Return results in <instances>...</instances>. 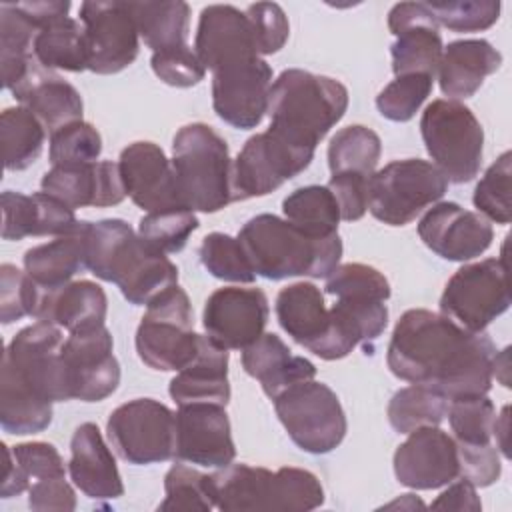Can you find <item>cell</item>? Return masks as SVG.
Masks as SVG:
<instances>
[{"label": "cell", "instance_id": "obj_25", "mask_svg": "<svg viewBox=\"0 0 512 512\" xmlns=\"http://www.w3.org/2000/svg\"><path fill=\"white\" fill-rule=\"evenodd\" d=\"M194 52L210 72L238 60L260 56L246 12L230 4H210L202 8Z\"/></svg>", "mask_w": 512, "mask_h": 512}, {"label": "cell", "instance_id": "obj_2", "mask_svg": "<svg viewBox=\"0 0 512 512\" xmlns=\"http://www.w3.org/2000/svg\"><path fill=\"white\" fill-rule=\"evenodd\" d=\"M86 270L116 284L132 306H148L178 284L176 264L120 218L86 222Z\"/></svg>", "mask_w": 512, "mask_h": 512}, {"label": "cell", "instance_id": "obj_43", "mask_svg": "<svg viewBox=\"0 0 512 512\" xmlns=\"http://www.w3.org/2000/svg\"><path fill=\"white\" fill-rule=\"evenodd\" d=\"M198 256L202 266L218 280L236 284H252L256 280L242 242L230 234L212 232L204 236Z\"/></svg>", "mask_w": 512, "mask_h": 512}, {"label": "cell", "instance_id": "obj_44", "mask_svg": "<svg viewBox=\"0 0 512 512\" xmlns=\"http://www.w3.org/2000/svg\"><path fill=\"white\" fill-rule=\"evenodd\" d=\"M446 416L456 442L492 444L496 408L486 394H468L448 400Z\"/></svg>", "mask_w": 512, "mask_h": 512}, {"label": "cell", "instance_id": "obj_8", "mask_svg": "<svg viewBox=\"0 0 512 512\" xmlns=\"http://www.w3.org/2000/svg\"><path fill=\"white\" fill-rule=\"evenodd\" d=\"M138 358L152 370L178 372L188 366L200 344L188 294L176 284L146 306L136 328Z\"/></svg>", "mask_w": 512, "mask_h": 512}, {"label": "cell", "instance_id": "obj_6", "mask_svg": "<svg viewBox=\"0 0 512 512\" xmlns=\"http://www.w3.org/2000/svg\"><path fill=\"white\" fill-rule=\"evenodd\" d=\"M172 168L182 208L214 214L232 202L228 144L212 126L192 122L174 134Z\"/></svg>", "mask_w": 512, "mask_h": 512}, {"label": "cell", "instance_id": "obj_10", "mask_svg": "<svg viewBox=\"0 0 512 512\" xmlns=\"http://www.w3.org/2000/svg\"><path fill=\"white\" fill-rule=\"evenodd\" d=\"M274 410L290 440L308 454L332 452L348 430L336 392L314 378L280 392L274 398Z\"/></svg>", "mask_w": 512, "mask_h": 512}, {"label": "cell", "instance_id": "obj_52", "mask_svg": "<svg viewBox=\"0 0 512 512\" xmlns=\"http://www.w3.org/2000/svg\"><path fill=\"white\" fill-rule=\"evenodd\" d=\"M150 66H152V72L164 84L174 88L196 86L206 76V68L202 66L200 58L188 44L152 52Z\"/></svg>", "mask_w": 512, "mask_h": 512}, {"label": "cell", "instance_id": "obj_38", "mask_svg": "<svg viewBox=\"0 0 512 512\" xmlns=\"http://www.w3.org/2000/svg\"><path fill=\"white\" fill-rule=\"evenodd\" d=\"M0 138L6 170L18 172L32 166L44 148L46 128L26 106L6 108L0 114Z\"/></svg>", "mask_w": 512, "mask_h": 512}, {"label": "cell", "instance_id": "obj_5", "mask_svg": "<svg viewBox=\"0 0 512 512\" xmlns=\"http://www.w3.org/2000/svg\"><path fill=\"white\" fill-rule=\"evenodd\" d=\"M216 508L222 512H306L324 504V488L316 474L304 468L228 464L212 474Z\"/></svg>", "mask_w": 512, "mask_h": 512}, {"label": "cell", "instance_id": "obj_11", "mask_svg": "<svg viewBox=\"0 0 512 512\" xmlns=\"http://www.w3.org/2000/svg\"><path fill=\"white\" fill-rule=\"evenodd\" d=\"M510 308L506 258H486L458 268L440 296V314L470 332H484Z\"/></svg>", "mask_w": 512, "mask_h": 512}, {"label": "cell", "instance_id": "obj_13", "mask_svg": "<svg viewBox=\"0 0 512 512\" xmlns=\"http://www.w3.org/2000/svg\"><path fill=\"white\" fill-rule=\"evenodd\" d=\"M106 434L116 454L136 466L174 460L176 414L154 398L120 404L106 422Z\"/></svg>", "mask_w": 512, "mask_h": 512}, {"label": "cell", "instance_id": "obj_39", "mask_svg": "<svg viewBox=\"0 0 512 512\" xmlns=\"http://www.w3.org/2000/svg\"><path fill=\"white\" fill-rule=\"evenodd\" d=\"M284 218L310 236H330L338 232L340 208L328 186H302L282 200Z\"/></svg>", "mask_w": 512, "mask_h": 512}, {"label": "cell", "instance_id": "obj_62", "mask_svg": "<svg viewBox=\"0 0 512 512\" xmlns=\"http://www.w3.org/2000/svg\"><path fill=\"white\" fill-rule=\"evenodd\" d=\"M492 374L504 388H510V346L496 352L494 364H492Z\"/></svg>", "mask_w": 512, "mask_h": 512}, {"label": "cell", "instance_id": "obj_56", "mask_svg": "<svg viewBox=\"0 0 512 512\" xmlns=\"http://www.w3.org/2000/svg\"><path fill=\"white\" fill-rule=\"evenodd\" d=\"M368 178L356 172L332 174L326 184L334 194L336 204L340 208V218L346 222L360 220L368 210Z\"/></svg>", "mask_w": 512, "mask_h": 512}, {"label": "cell", "instance_id": "obj_20", "mask_svg": "<svg viewBox=\"0 0 512 512\" xmlns=\"http://www.w3.org/2000/svg\"><path fill=\"white\" fill-rule=\"evenodd\" d=\"M236 458L226 406L184 404L176 412L174 460L206 468H224Z\"/></svg>", "mask_w": 512, "mask_h": 512}, {"label": "cell", "instance_id": "obj_12", "mask_svg": "<svg viewBox=\"0 0 512 512\" xmlns=\"http://www.w3.org/2000/svg\"><path fill=\"white\" fill-rule=\"evenodd\" d=\"M274 310L280 328L322 360L346 358L358 346L326 308L324 294L312 282H294L282 288Z\"/></svg>", "mask_w": 512, "mask_h": 512}, {"label": "cell", "instance_id": "obj_50", "mask_svg": "<svg viewBox=\"0 0 512 512\" xmlns=\"http://www.w3.org/2000/svg\"><path fill=\"white\" fill-rule=\"evenodd\" d=\"M438 26L452 32H482L500 18L498 0H446L426 2Z\"/></svg>", "mask_w": 512, "mask_h": 512}, {"label": "cell", "instance_id": "obj_1", "mask_svg": "<svg viewBox=\"0 0 512 512\" xmlns=\"http://www.w3.org/2000/svg\"><path fill=\"white\" fill-rule=\"evenodd\" d=\"M494 356L496 346L486 332H470L444 314L412 308L392 330L386 364L396 378L452 400L490 392Z\"/></svg>", "mask_w": 512, "mask_h": 512}, {"label": "cell", "instance_id": "obj_61", "mask_svg": "<svg viewBox=\"0 0 512 512\" xmlns=\"http://www.w3.org/2000/svg\"><path fill=\"white\" fill-rule=\"evenodd\" d=\"M510 406H504L502 412L496 416L494 420V432L492 438H496V450L504 456L510 458V450H508V430H510Z\"/></svg>", "mask_w": 512, "mask_h": 512}, {"label": "cell", "instance_id": "obj_21", "mask_svg": "<svg viewBox=\"0 0 512 512\" xmlns=\"http://www.w3.org/2000/svg\"><path fill=\"white\" fill-rule=\"evenodd\" d=\"M394 476L414 490H436L460 476L454 436L438 426L412 430L394 452Z\"/></svg>", "mask_w": 512, "mask_h": 512}, {"label": "cell", "instance_id": "obj_30", "mask_svg": "<svg viewBox=\"0 0 512 512\" xmlns=\"http://www.w3.org/2000/svg\"><path fill=\"white\" fill-rule=\"evenodd\" d=\"M106 312L108 298L100 284L92 280H72L58 288H40L32 318L56 324L70 334L104 326Z\"/></svg>", "mask_w": 512, "mask_h": 512}, {"label": "cell", "instance_id": "obj_54", "mask_svg": "<svg viewBox=\"0 0 512 512\" xmlns=\"http://www.w3.org/2000/svg\"><path fill=\"white\" fill-rule=\"evenodd\" d=\"M458 448V462H460V476L472 482L476 488L492 486L502 472L500 452L492 444H460Z\"/></svg>", "mask_w": 512, "mask_h": 512}, {"label": "cell", "instance_id": "obj_17", "mask_svg": "<svg viewBox=\"0 0 512 512\" xmlns=\"http://www.w3.org/2000/svg\"><path fill=\"white\" fill-rule=\"evenodd\" d=\"M272 68L260 56L226 64L212 72V106L220 120L238 128H256L268 110Z\"/></svg>", "mask_w": 512, "mask_h": 512}, {"label": "cell", "instance_id": "obj_45", "mask_svg": "<svg viewBox=\"0 0 512 512\" xmlns=\"http://www.w3.org/2000/svg\"><path fill=\"white\" fill-rule=\"evenodd\" d=\"M200 226L196 214L186 208L146 212L138 222V234L162 254L180 252Z\"/></svg>", "mask_w": 512, "mask_h": 512}, {"label": "cell", "instance_id": "obj_58", "mask_svg": "<svg viewBox=\"0 0 512 512\" xmlns=\"http://www.w3.org/2000/svg\"><path fill=\"white\" fill-rule=\"evenodd\" d=\"M448 488L444 492H440L436 496V500L430 504V508L434 510H466V512H480L482 510V502L478 498V488L468 482L466 478L458 476L456 480H452L450 484H446Z\"/></svg>", "mask_w": 512, "mask_h": 512}, {"label": "cell", "instance_id": "obj_37", "mask_svg": "<svg viewBox=\"0 0 512 512\" xmlns=\"http://www.w3.org/2000/svg\"><path fill=\"white\" fill-rule=\"evenodd\" d=\"M34 56L50 70H88L84 26L70 16L46 24L34 38Z\"/></svg>", "mask_w": 512, "mask_h": 512}, {"label": "cell", "instance_id": "obj_34", "mask_svg": "<svg viewBox=\"0 0 512 512\" xmlns=\"http://www.w3.org/2000/svg\"><path fill=\"white\" fill-rule=\"evenodd\" d=\"M86 268V222L24 254V270L40 288H58Z\"/></svg>", "mask_w": 512, "mask_h": 512}, {"label": "cell", "instance_id": "obj_3", "mask_svg": "<svg viewBox=\"0 0 512 512\" xmlns=\"http://www.w3.org/2000/svg\"><path fill=\"white\" fill-rule=\"evenodd\" d=\"M256 276L284 280L294 276L326 278L342 258L336 234L310 236L276 214H258L238 232Z\"/></svg>", "mask_w": 512, "mask_h": 512}, {"label": "cell", "instance_id": "obj_4", "mask_svg": "<svg viewBox=\"0 0 512 512\" xmlns=\"http://www.w3.org/2000/svg\"><path fill=\"white\" fill-rule=\"evenodd\" d=\"M348 108V90L342 82L300 68L284 70L270 88L268 130L282 140L316 150Z\"/></svg>", "mask_w": 512, "mask_h": 512}, {"label": "cell", "instance_id": "obj_18", "mask_svg": "<svg viewBox=\"0 0 512 512\" xmlns=\"http://www.w3.org/2000/svg\"><path fill=\"white\" fill-rule=\"evenodd\" d=\"M70 398L100 402L120 384V364L114 356L112 334L106 326L70 332L62 346Z\"/></svg>", "mask_w": 512, "mask_h": 512}, {"label": "cell", "instance_id": "obj_23", "mask_svg": "<svg viewBox=\"0 0 512 512\" xmlns=\"http://www.w3.org/2000/svg\"><path fill=\"white\" fill-rule=\"evenodd\" d=\"M388 28L396 36L390 46L392 72L436 76L444 52L440 26L426 2H400L388 12Z\"/></svg>", "mask_w": 512, "mask_h": 512}, {"label": "cell", "instance_id": "obj_48", "mask_svg": "<svg viewBox=\"0 0 512 512\" xmlns=\"http://www.w3.org/2000/svg\"><path fill=\"white\" fill-rule=\"evenodd\" d=\"M324 290L334 298H374L384 302L390 298L386 276L374 266L360 262L338 264L326 276Z\"/></svg>", "mask_w": 512, "mask_h": 512}, {"label": "cell", "instance_id": "obj_40", "mask_svg": "<svg viewBox=\"0 0 512 512\" xmlns=\"http://www.w3.org/2000/svg\"><path fill=\"white\" fill-rule=\"evenodd\" d=\"M382 154L380 136L362 124L340 128L328 144V168L332 174L356 172L372 176Z\"/></svg>", "mask_w": 512, "mask_h": 512}, {"label": "cell", "instance_id": "obj_15", "mask_svg": "<svg viewBox=\"0 0 512 512\" xmlns=\"http://www.w3.org/2000/svg\"><path fill=\"white\" fill-rule=\"evenodd\" d=\"M314 158L312 150L298 148L270 130L250 136L232 160V202L266 196L286 180L304 172Z\"/></svg>", "mask_w": 512, "mask_h": 512}, {"label": "cell", "instance_id": "obj_26", "mask_svg": "<svg viewBox=\"0 0 512 512\" xmlns=\"http://www.w3.org/2000/svg\"><path fill=\"white\" fill-rule=\"evenodd\" d=\"M40 188L74 210L116 206L128 196L120 168L112 160L52 166L42 176Z\"/></svg>", "mask_w": 512, "mask_h": 512}, {"label": "cell", "instance_id": "obj_22", "mask_svg": "<svg viewBox=\"0 0 512 512\" xmlns=\"http://www.w3.org/2000/svg\"><path fill=\"white\" fill-rule=\"evenodd\" d=\"M418 236L440 258L468 262L490 248L494 230L478 212L464 210L456 202H436L420 218Z\"/></svg>", "mask_w": 512, "mask_h": 512}, {"label": "cell", "instance_id": "obj_28", "mask_svg": "<svg viewBox=\"0 0 512 512\" xmlns=\"http://www.w3.org/2000/svg\"><path fill=\"white\" fill-rule=\"evenodd\" d=\"M68 472L74 486L92 500H116L124 494L116 458L94 422H84L74 430Z\"/></svg>", "mask_w": 512, "mask_h": 512}, {"label": "cell", "instance_id": "obj_24", "mask_svg": "<svg viewBox=\"0 0 512 512\" xmlns=\"http://www.w3.org/2000/svg\"><path fill=\"white\" fill-rule=\"evenodd\" d=\"M126 194L144 212L182 208L172 160L164 150L148 140L128 144L118 158Z\"/></svg>", "mask_w": 512, "mask_h": 512}, {"label": "cell", "instance_id": "obj_35", "mask_svg": "<svg viewBox=\"0 0 512 512\" xmlns=\"http://www.w3.org/2000/svg\"><path fill=\"white\" fill-rule=\"evenodd\" d=\"M134 16L144 44L152 50H168L188 44L190 6L182 0L166 2H126Z\"/></svg>", "mask_w": 512, "mask_h": 512}, {"label": "cell", "instance_id": "obj_53", "mask_svg": "<svg viewBox=\"0 0 512 512\" xmlns=\"http://www.w3.org/2000/svg\"><path fill=\"white\" fill-rule=\"evenodd\" d=\"M244 12L252 24L260 56H268L284 48L290 36V24L280 4L256 2L250 4Z\"/></svg>", "mask_w": 512, "mask_h": 512}, {"label": "cell", "instance_id": "obj_59", "mask_svg": "<svg viewBox=\"0 0 512 512\" xmlns=\"http://www.w3.org/2000/svg\"><path fill=\"white\" fill-rule=\"evenodd\" d=\"M16 6L42 30L46 24L66 18L70 12L68 0H40V2H16Z\"/></svg>", "mask_w": 512, "mask_h": 512}, {"label": "cell", "instance_id": "obj_42", "mask_svg": "<svg viewBox=\"0 0 512 512\" xmlns=\"http://www.w3.org/2000/svg\"><path fill=\"white\" fill-rule=\"evenodd\" d=\"M164 500L158 504L162 512H176V510H196V512H210L216 508L212 474H204L192 466L182 462L174 464L164 476Z\"/></svg>", "mask_w": 512, "mask_h": 512}, {"label": "cell", "instance_id": "obj_55", "mask_svg": "<svg viewBox=\"0 0 512 512\" xmlns=\"http://www.w3.org/2000/svg\"><path fill=\"white\" fill-rule=\"evenodd\" d=\"M12 454L26 472L30 484L44 478L66 476V466L60 452L48 442H22L12 448Z\"/></svg>", "mask_w": 512, "mask_h": 512}, {"label": "cell", "instance_id": "obj_33", "mask_svg": "<svg viewBox=\"0 0 512 512\" xmlns=\"http://www.w3.org/2000/svg\"><path fill=\"white\" fill-rule=\"evenodd\" d=\"M502 64V54L482 38L454 40L440 58L438 82L448 100H464L474 96L484 78L494 74Z\"/></svg>", "mask_w": 512, "mask_h": 512}, {"label": "cell", "instance_id": "obj_29", "mask_svg": "<svg viewBox=\"0 0 512 512\" xmlns=\"http://www.w3.org/2000/svg\"><path fill=\"white\" fill-rule=\"evenodd\" d=\"M80 220L74 208L52 194H22L14 190L2 192V238L22 240L26 236H64L70 234Z\"/></svg>", "mask_w": 512, "mask_h": 512}, {"label": "cell", "instance_id": "obj_19", "mask_svg": "<svg viewBox=\"0 0 512 512\" xmlns=\"http://www.w3.org/2000/svg\"><path fill=\"white\" fill-rule=\"evenodd\" d=\"M268 316V298L260 288L226 286L206 298L202 326L226 350H244L264 334Z\"/></svg>", "mask_w": 512, "mask_h": 512}, {"label": "cell", "instance_id": "obj_47", "mask_svg": "<svg viewBox=\"0 0 512 512\" xmlns=\"http://www.w3.org/2000/svg\"><path fill=\"white\" fill-rule=\"evenodd\" d=\"M434 78L426 74L396 76L376 96L378 112L392 122H408L416 116L424 100L432 92Z\"/></svg>", "mask_w": 512, "mask_h": 512}, {"label": "cell", "instance_id": "obj_16", "mask_svg": "<svg viewBox=\"0 0 512 512\" xmlns=\"http://www.w3.org/2000/svg\"><path fill=\"white\" fill-rule=\"evenodd\" d=\"M88 70L94 74H118L128 68L140 50V34L126 2L88 0L80 4Z\"/></svg>", "mask_w": 512, "mask_h": 512}, {"label": "cell", "instance_id": "obj_14", "mask_svg": "<svg viewBox=\"0 0 512 512\" xmlns=\"http://www.w3.org/2000/svg\"><path fill=\"white\" fill-rule=\"evenodd\" d=\"M62 346L64 336L60 326L34 322L10 340L2 356V366L52 404L72 400Z\"/></svg>", "mask_w": 512, "mask_h": 512}, {"label": "cell", "instance_id": "obj_51", "mask_svg": "<svg viewBox=\"0 0 512 512\" xmlns=\"http://www.w3.org/2000/svg\"><path fill=\"white\" fill-rule=\"evenodd\" d=\"M40 288L26 270L14 264L0 266V320L12 324L24 316H34Z\"/></svg>", "mask_w": 512, "mask_h": 512}, {"label": "cell", "instance_id": "obj_36", "mask_svg": "<svg viewBox=\"0 0 512 512\" xmlns=\"http://www.w3.org/2000/svg\"><path fill=\"white\" fill-rule=\"evenodd\" d=\"M52 422V402L40 398L2 366L0 426L8 434L26 436L42 432Z\"/></svg>", "mask_w": 512, "mask_h": 512}, {"label": "cell", "instance_id": "obj_46", "mask_svg": "<svg viewBox=\"0 0 512 512\" xmlns=\"http://www.w3.org/2000/svg\"><path fill=\"white\" fill-rule=\"evenodd\" d=\"M510 174H512V154L502 152L496 162L484 172L474 188L472 202L486 220L496 224H508L512 218L510 208Z\"/></svg>", "mask_w": 512, "mask_h": 512}, {"label": "cell", "instance_id": "obj_57", "mask_svg": "<svg viewBox=\"0 0 512 512\" xmlns=\"http://www.w3.org/2000/svg\"><path fill=\"white\" fill-rule=\"evenodd\" d=\"M28 506L36 512H70L76 508V494L66 476L36 480L28 488Z\"/></svg>", "mask_w": 512, "mask_h": 512}, {"label": "cell", "instance_id": "obj_41", "mask_svg": "<svg viewBox=\"0 0 512 512\" xmlns=\"http://www.w3.org/2000/svg\"><path fill=\"white\" fill-rule=\"evenodd\" d=\"M448 398L442 394L412 384L394 392L388 402V422L398 434H410L424 426H438L446 418Z\"/></svg>", "mask_w": 512, "mask_h": 512}, {"label": "cell", "instance_id": "obj_27", "mask_svg": "<svg viewBox=\"0 0 512 512\" xmlns=\"http://www.w3.org/2000/svg\"><path fill=\"white\" fill-rule=\"evenodd\" d=\"M10 92L20 106L34 112L50 134L70 122L82 120L84 102L80 92L54 70L42 66L38 58Z\"/></svg>", "mask_w": 512, "mask_h": 512}, {"label": "cell", "instance_id": "obj_49", "mask_svg": "<svg viewBox=\"0 0 512 512\" xmlns=\"http://www.w3.org/2000/svg\"><path fill=\"white\" fill-rule=\"evenodd\" d=\"M102 154L100 132L84 120L70 122L50 134L48 158L52 166L60 164H88Z\"/></svg>", "mask_w": 512, "mask_h": 512}, {"label": "cell", "instance_id": "obj_60", "mask_svg": "<svg viewBox=\"0 0 512 512\" xmlns=\"http://www.w3.org/2000/svg\"><path fill=\"white\" fill-rule=\"evenodd\" d=\"M2 452H4V472H2V484H0V496L2 498H12L22 494L24 490H28L30 482L26 472L22 470V466L16 462L12 448L2 444Z\"/></svg>", "mask_w": 512, "mask_h": 512}, {"label": "cell", "instance_id": "obj_32", "mask_svg": "<svg viewBox=\"0 0 512 512\" xmlns=\"http://www.w3.org/2000/svg\"><path fill=\"white\" fill-rule=\"evenodd\" d=\"M242 368L260 382L270 400L286 388L316 376V366L308 358L292 354L284 340L272 332H264L242 350Z\"/></svg>", "mask_w": 512, "mask_h": 512}, {"label": "cell", "instance_id": "obj_31", "mask_svg": "<svg viewBox=\"0 0 512 512\" xmlns=\"http://www.w3.org/2000/svg\"><path fill=\"white\" fill-rule=\"evenodd\" d=\"M170 398L178 404H218L230 402L228 382V350L210 336L200 334V344L194 360L176 372L168 386Z\"/></svg>", "mask_w": 512, "mask_h": 512}, {"label": "cell", "instance_id": "obj_9", "mask_svg": "<svg viewBox=\"0 0 512 512\" xmlns=\"http://www.w3.org/2000/svg\"><path fill=\"white\" fill-rule=\"evenodd\" d=\"M448 190L446 176L428 160H394L368 178V210L388 226H406Z\"/></svg>", "mask_w": 512, "mask_h": 512}, {"label": "cell", "instance_id": "obj_7", "mask_svg": "<svg viewBox=\"0 0 512 512\" xmlns=\"http://www.w3.org/2000/svg\"><path fill=\"white\" fill-rule=\"evenodd\" d=\"M420 134L432 164L448 182L466 184L478 176L484 130L468 106L448 98L430 102L420 118Z\"/></svg>", "mask_w": 512, "mask_h": 512}]
</instances>
